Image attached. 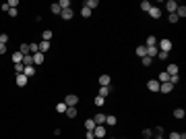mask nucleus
<instances>
[{
  "mask_svg": "<svg viewBox=\"0 0 186 139\" xmlns=\"http://www.w3.org/2000/svg\"><path fill=\"white\" fill-rule=\"evenodd\" d=\"M93 123H95V125H103V123H105V114L97 112L95 116H93Z\"/></svg>",
  "mask_w": 186,
  "mask_h": 139,
  "instance_id": "f8f14e48",
  "label": "nucleus"
},
{
  "mask_svg": "<svg viewBox=\"0 0 186 139\" xmlns=\"http://www.w3.org/2000/svg\"><path fill=\"white\" fill-rule=\"evenodd\" d=\"M153 4L151 2H149V0H143V2H141V11H145V13H149V8H151Z\"/></svg>",
  "mask_w": 186,
  "mask_h": 139,
  "instance_id": "393cba45",
  "label": "nucleus"
},
{
  "mask_svg": "<svg viewBox=\"0 0 186 139\" xmlns=\"http://www.w3.org/2000/svg\"><path fill=\"white\" fill-rule=\"evenodd\" d=\"M23 71H25V67H23V63L14 64V73H17V75H21V73H23Z\"/></svg>",
  "mask_w": 186,
  "mask_h": 139,
  "instance_id": "c9c22d12",
  "label": "nucleus"
},
{
  "mask_svg": "<svg viewBox=\"0 0 186 139\" xmlns=\"http://www.w3.org/2000/svg\"><path fill=\"white\" fill-rule=\"evenodd\" d=\"M66 108H68V106L64 104V102H60V104H56V112H60V114H64V112H66Z\"/></svg>",
  "mask_w": 186,
  "mask_h": 139,
  "instance_id": "cd10ccee",
  "label": "nucleus"
},
{
  "mask_svg": "<svg viewBox=\"0 0 186 139\" xmlns=\"http://www.w3.org/2000/svg\"><path fill=\"white\" fill-rule=\"evenodd\" d=\"M151 46H157V37H155V35H149V37H147L145 48H151Z\"/></svg>",
  "mask_w": 186,
  "mask_h": 139,
  "instance_id": "2eb2a0df",
  "label": "nucleus"
},
{
  "mask_svg": "<svg viewBox=\"0 0 186 139\" xmlns=\"http://www.w3.org/2000/svg\"><path fill=\"white\" fill-rule=\"evenodd\" d=\"M105 123H108L110 127H114L116 125V116H105Z\"/></svg>",
  "mask_w": 186,
  "mask_h": 139,
  "instance_id": "4c0bfd02",
  "label": "nucleus"
},
{
  "mask_svg": "<svg viewBox=\"0 0 186 139\" xmlns=\"http://www.w3.org/2000/svg\"><path fill=\"white\" fill-rule=\"evenodd\" d=\"M60 17L64 19V21H70V19L75 17V11H72V8H64V11L60 13Z\"/></svg>",
  "mask_w": 186,
  "mask_h": 139,
  "instance_id": "423d86ee",
  "label": "nucleus"
},
{
  "mask_svg": "<svg viewBox=\"0 0 186 139\" xmlns=\"http://www.w3.org/2000/svg\"><path fill=\"white\" fill-rule=\"evenodd\" d=\"M93 102H95V106H103L105 98H101V96H95V100H93Z\"/></svg>",
  "mask_w": 186,
  "mask_h": 139,
  "instance_id": "e433bc0d",
  "label": "nucleus"
},
{
  "mask_svg": "<svg viewBox=\"0 0 186 139\" xmlns=\"http://www.w3.org/2000/svg\"><path fill=\"white\" fill-rule=\"evenodd\" d=\"M64 104H66V106H76V104H79V96L68 93V96H66V100H64Z\"/></svg>",
  "mask_w": 186,
  "mask_h": 139,
  "instance_id": "7ed1b4c3",
  "label": "nucleus"
},
{
  "mask_svg": "<svg viewBox=\"0 0 186 139\" xmlns=\"http://www.w3.org/2000/svg\"><path fill=\"white\" fill-rule=\"evenodd\" d=\"M13 63H14V64L23 63V54H21V52H14V54H13Z\"/></svg>",
  "mask_w": 186,
  "mask_h": 139,
  "instance_id": "bb28decb",
  "label": "nucleus"
},
{
  "mask_svg": "<svg viewBox=\"0 0 186 139\" xmlns=\"http://www.w3.org/2000/svg\"><path fill=\"white\" fill-rule=\"evenodd\" d=\"M83 7H87L89 11H93V8H97V7H99V0H87V2H85Z\"/></svg>",
  "mask_w": 186,
  "mask_h": 139,
  "instance_id": "ddd939ff",
  "label": "nucleus"
},
{
  "mask_svg": "<svg viewBox=\"0 0 186 139\" xmlns=\"http://www.w3.org/2000/svg\"><path fill=\"white\" fill-rule=\"evenodd\" d=\"M48 50H50V42H43V40H41V42H39V52H41V54H46Z\"/></svg>",
  "mask_w": 186,
  "mask_h": 139,
  "instance_id": "6ab92c4d",
  "label": "nucleus"
},
{
  "mask_svg": "<svg viewBox=\"0 0 186 139\" xmlns=\"http://www.w3.org/2000/svg\"><path fill=\"white\" fill-rule=\"evenodd\" d=\"M43 60H46V54H41V52L33 54V64H43Z\"/></svg>",
  "mask_w": 186,
  "mask_h": 139,
  "instance_id": "6e6552de",
  "label": "nucleus"
},
{
  "mask_svg": "<svg viewBox=\"0 0 186 139\" xmlns=\"http://www.w3.org/2000/svg\"><path fill=\"white\" fill-rule=\"evenodd\" d=\"M167 139H182V135H180L178 131H172V133H170V137H167Z\"/></svg>",
  "mask_w": 186,
  "mask_h": 139,
  "instance_id": "58836bf2",
  "label": "nucleus"
},
{
  "mask_svg": "<svg viewBox=\"0 0 186 139\" xmlns=\"http://www.w3.org/2000/svg\"><path fill=\"white\" fill-rule=\"evenodd\" d=\"M27 79H29V77H25L23 73L17 75V85H19V87H25V85H27Z\"/></svg>",
  "mask_w": 186,
  "mask_h": 139,
  "instance_id": "9b49d317",
  "label": "nucleus"
},
{
  "mask_svg": "<svg viewBox=\"0 0 186 139\" xmlns=\"http://www.w3.org/2000/svg\"><path fill=\"white\" fill-rule=\"evenodd\" d=\"M157 58L159 60H165V58H170V54L167 52H157Z\"/></svg>",
  "mask_w": 186,
  "mask_h": 139,
  "instance_id": "a19ab883",
  "label": "nucleus"
},
{
  "mask_svg": "<svg viewBox=\"0 0 186 139\" xmlns=\"http://www.w3.org/2000/svg\"><path fill=\"white\" fill-rule=\"evenodd\" d=\"M186 116V112H184V108H176V110H174V118H184Z\"/></svg>",
  "mask_w": 186,
  "mask_h": 139,
  "instance_id": "a211bd4d",
  "label": "nucleus"
},
{
  "mask_svg": "<svg viewBox=\"0 0 186 139\" xmlns=\"http://www.w3.org/2000/svg\"><path fill=\"white\" fill-rule=\"evenodd\" d=\"M50 11H52V13H54V15H60V13H62V8L58 7V2H54V4L50 7Z\"/></svg>",
  "mask_w": 186,
  "mask_h": 139,
  "instance_id": "2f4dec72",
  "label": "nucleus"
},
{
  "mask_svg": "<svg viewBox=\"0 0 186 139\" xmlns=\"http://www.w3.org/2000/svg\"><path fill=\"white\" fill-rule=\"evenodd\" d=\"M167 21H170V23H178L180 19H178V17H176V13H172V15H170V17H167Z\"/></svg>",
  "mask_w": 186,
  "mask_h": 139,
  "instance_id": "ea45409f",
  "label": "nucleus"
},
{
  "mask_svg": "<svg viewBox=\"0 0 186 139\" xmlns=\"http://www.w3.org/2000/svg\"><path fill=\"white\" fill-rule=\"evenodd\" d=\"M147 87H149V91H159V81L157 79H149Z\"/></svg>",
  "mask_w": 186,
  "mask_h": 139,
  "instance_id": "1a4fd4ad",
  "label": "nucleus"
},
{
  "mask_svg": "<svg viewBox=\"0 0 186 139\" xmlns=\"http://www.w3.org/2000/svg\"><path fill=\"white\" fill-rule=\"evenodd\" d=\"M159 91L161 93H170V91H174V85L172 83H159Z\"/></svg>",
  "mask_w": 186,
  "mask_h": 139,
  "instance_id": "0eeeda50",
  "label": "nucleus"
},
{
  "mask_svg": "<svg viewBox=\"0 0 186 139\" xmlns=\"http://www.w3.org/2000/svg\"><path fill=\"white\" fill-rule=\"evenodd\" d=\"M176 17H178V19H184L186 17V7H180L178 4V8H176Z\"/></svg>",
  "mask_w": 186,
  "mask_h": 139,
  "instance_id": "dca6fc26",
  "label": "nucleus"
},
{
  "mask_svg": "<svg viewBox=\"0 0 186 139\" xmlns=\"http://www.w3.org/2000/svg\"><path fill=\"white\" fill-rule=\"evenodd\" d=\"M155 139H163V137H155Z\"/></svg>",
  "mask_w": 186,
  "mask_h": 139,
  "instance_id": "8fccbe9b",
  "label": "nucleus"
},
{
  "mask_svg": "<svg viewBox=\"0 0 186 139\" xmlns=\"http://www.w3.org/2000/svg\"><path fill=\"white\" fill-rule=\"evenodd\" d=\"M149 15H151L153 19H159V17H161V8L159 7H151L149 8Z\"/></svg>",
  "mask_w": 186,
  "mask_h": 139,
  "instance_id": "9d476101",
  "label": "nucleus"
},
{
  "mask_svg": "<svg viewBox=\"0 0 186 139\" xmlns=\"http://www.w3.org/2000/svg\"><path fill=\"white\" fill-rule=\"evenodd\" d=\"M8 7H10V8H17V7H19V2H17V0H10V2H8Z\"/></svg>",
  "mask_w": 186,
  "mask_h": 139,
  "instance_id": "49530a36",
  "label": "nucleus"
},
{
  "mask_svg": "<svg viewBox=\"0 0 186 139\" xmlns=\"http://www.w3.org/2000/svg\"><path fill=\"white\" fill-rule=\"evenodd\" d=\"M176 8H178V2H176V0H167V2H165V11L170 15L176 13Z\"/></svg>",
  "mask_w": 186,
  "mask_h": 139,
  "instance_id": "39448f33",
  "label": "nucleus"
},
{
  "mask_svg": "<svg viewBox=\"0 0 186 139\" xmlns=\"http://www.w3.org/2000/svg\"><path fill=\"white\" fill-rule=\"evenodd\" d=\"M137 54L141 56V58H143V56H147V48H145V46H137Z\"/></svg>",
  "mask_w": 186,
  "mask_h": 139,
  "instance_id": "473e14b6",
  "label": "nucleus"
},
{
  "mask_svg": "<svg viewBox=\"0 0 186 139\" xmlns=\"http://www.w3.org/2000/svg\"><path fill=\"white\" fill-rule=\"evenodd\" d=\"M6 52V44H0V54H4Z\"/></svg>",
  "mask_w": 186,
  "mask_h": 139,
  "instance_id": "09e8293b",
  "label": "nucleus"
},
{
  "mask_svg": "<svg viewBox=\"0 0 186 139\" xmlns=\"http://www.w3.org/2000/svg\"><path fill=\"white\" fill-rule=\"evenodd\" d=\"M0 8H2L4 13H8V11H10V7H8V2H6V4H2V7H0Z\"/></svg>",
  "mask_w": 186,
  "mask_h": 139,
  "instance_id": "de8ad7c7",
  "label": "nucleus"
},
{
  "mask_svg": "<svg viewBox=\"0 0 186 139\" xmlns=\"http://www.w3.org/2000/svg\"><path fill=\"white\" fill-rule=\"evenodd\" d=\"M23 75H25V77H33V75H35V67H25Z\"/></svg>",
  "mask_w": 186,
  "mask_h": 139,
  "instance_id": "b1692460",
  "label": "nucleus"
},
{
  "mask_svg": "<svg viewBox=\"0 0 186 139\" xmlns=\"http://www.w3.org/2000/svg\"><path fill=\"white\" fill-rule=\"evenodd\" d=\"M141 60H143V67H151V63H153V58H149V56H143Z\"/></svg>",
  "mask_w": 186,
  "mask_h": 139,
  "instance_id": "f704fd0d",
  "label": "nucleus"
},
{
  "mask_svg": "<svg viewBox=\"0 0 186 139\" xmlns=\"http://www.w3.org/2000/svg\"><path fill=\"white\" fill-rule=\"evenodd\" d=\"M21 54L23 56H27V54H31V52H29V44H21V50H19Z\"/></svg>",
  "mask_w": 186,
  "mask_h": 139,
  "instance_id": "c756f323",
  "label": "nucleus"
},
{
  "mask_svg": "<svg viewBox=\"0 0 186 139\" xmlns=\"http://www.w3.org/2000/svg\"><path fill=\"white\" fill-rule=\"evenodd\" d=\"M93 135H95V139H103L105 135H108V129L103 125H97L95 129H93Z\"/></svg>",
  "mask_w": 186,
  "mask_h": 139,
  "instance_id": "f03ea898",
  "label": "nucleus"
},
{
  "mask_svg": "<svg viewBox=\"0 0 186 139\" xmlns=\"http://www.w3.org/2000/svg\"><path fill=\"white\" fill-rule=\"evenodd\" d=\"M58 7H60L62 11H64V8H70V0H60V2H58Z\"/></svg>",
  "mask_w": 186,
  "mask_h": 139,
  "instance_id": "72a5a7b5",
  "label": "nucleus"
},
{
  "mask_svg": "<svg viewBox=\"0 0 186 139\" xmlns=\"http://www.w3.org/2000/svg\"><path fill=\"white\" fill-rule=\"evenodd\" d=\"M8 15H10V17H17V15H19V8H10Z\"/></svg>",
  "mask_w": 186,
  "mask_h": 139,
  "instance_id": "37998d69",
  "label": "nucleus"
},
{
  "mask_svg": "<svg viewBox=\"0 0 186 139\" xmlns=\"http://www.w3.org/2000/svg\"><path fill=\"white\" fill-rule=\"evenodd\" d=\"M157 52H159V48H157V46H151V48H147V56H149V58L157 56Z\"/></svg>",
  "mask_w": 186,
  "mask_h": 139,
  "instance_id": "aec40b11",
  "label": "nucleus"
},
{
  "mask_svg": "<svg viewBox=\"0 0 186 139\" xmlns=\"http://www.w3.org/2000/svg\"><path fill=\"white\" fill-rule=\"evenodd\" d=\"M95 123H93V118H87V120H85V129H87V131H93V129H95Z\"/></svg>",
  "mask_w": 186,
  "mask_h": 139,
  "instance_id": "4be33fe9",
  "label": "nucleus"
},
{
  "mask_svg": "<svg viewBox=\"0 0 186 139\" xmlns=\"http://www.w3.org/2000/svg\"><path fill=\"white\" fill-rule=\"evenodd\" d=\"M157 48H159V52H167V54H170V50H172V40H157Z\"/></svg>",
  "mask_w": 186,
  "mask_h": 139,
  "instance_id": "f257e3e1",
  "label": "nucleus"
},
{
  "mask_svg": "<svg viewBox=\"0 0 186 139\" xmlns=\"http://www.w3.org/2000/svg\"><path fill=\"white\" fill-rule=\"evenodd\" d=\"M8 42V35L6 33H0V44H6Z\"/></svg>",
  "mask_w": 186,
  "mask_h": 139,
  "instance_id": "79ce46f5",
  "label": "nucleus"
},
{
  "mask_svg": "<svg viewBox=\"0 0 186 139\" xmlns=\"http://www.w3.org/2000/svg\"><path fill=\"white\" fill-rule=\"evenodd\" d=\"M91 13H93V11H89L87 7H83V8H81V17H83V19H89Z\"/></svg>",
  "mask_w": 186,
  "mask_h": 139,
  "instance_id": "a878e982",
  "label": "nucleus"
},
{
  "mask_svg": "<svg viewBox=\"0 0 186 139\" xmlns=\"http://www.w3.org/2000/svg\"><path fill=\"white\" fill-rule=\"evenodd\" d=\"M97 96L108 98V96H110V87H99V93H97Z\"/></svg>",
  "mask_w": 186,
  "mask_h": 139,
  "instance_id": "7c9ffc66",
  "label": "nucleus"
},
{
  "mask_svg": "<svg viewBox=\"0 0 186 139\" xmlns=\"http://www.w3.org/2000/svg\"><path fill=\"white\" fill-rule=\"evenodd\" d=\"M41 40H43V42H50V40H52V31H50V29H46V31L41 33Z\"/></svg>",
  "mask_w": 186,
  "mask_h": 139,
  "instance_id": "c85d7f7f",
  "label": "nucleus"
},
{
  "mask_svg": "<svg viewBox=\"0 0 186 139\" xmlns=\"http://www.w3.org/2000/svg\"><path fill=\"white\" fill-rule=\"evenodd\" d=\"M112 139H116V137H112Z\"/></svg>",
  "mask_w": 186,
  "mask_h": 139,
  "instance_id": "3c124183",
  "label": "nucleus"
},
{
  "mask_svg": "<svg viewBox=\"0 0 186 139\" xmlns=\"http://www.w3.org/2000/svg\"><path fill=\"white\" fill-rule=\"evenodd\" d=\"M165 73H167V75H178V64H170Z\"/></svg>",
  "mask_w": 186,
  "mask_h": 139,
  "instance_id": "5701e85b",
  "label": "nucleus"
},
{
  "mask_svg": "<svg viewBox=\"0 0 186 139\" xmlns=\"http://www.w3.org/2000/svg\"><path fill=\"white\" fill-rule=\"evenodd\" d=\"M23 67H33V54L23 56Z\"/></svg>",
  "mask_w": 186,
  "mask_h": 139,
  "instance_id": "4468645a",
  "label": "nucleus"
},
{
  "mask_svg": "<svg viewBox=\"0 0 186 139\" xmlns=\"http://www.w3.org/2000/svg\"><path fill=\"white\" fill-rule=\"evenodd\" d=\"M66 116H68V118H75L76 116V106H68V108H66Z\"/></svg>",
  "mask_w": 186,
  "mask_h": 139,
  "instance_id": "412c9836",
  "label": "nucleus"
},
{
  "mask_svg": "<svg viewBox=\"0 0 186 139\" xmlns=\"http://www.w3.org/2000/svg\"><path fill=\"white\" fill-rule=\"evenodd\" d=\"M85 139H95V135H93V131H87V133H85Z\"/></svg>",
  "mask_w": 186,
  "mask_h": 139,
  "instance_id": "a18cd8bd",
  "label": "nucleus"
},
{
  "mask_svg": "<svg viewBox=\"0 0 186 139\" xmlns=\"http://www.w3.org/2000/svg\"><path fill=\"white\" fill-rule=\"evenodd\" d=\"M110 81H112V77L108 75V73L99 75V85H101V87H110Z\"/></svg>",
  "mask_w": 186,
  "mask_h": 139,
  "instance_id": "20e7f679",
  "label": "nucleus"
},
{
  "mask_svg": "<svg viewBox=\"0 0 186 139\" xmlns=\"http://www.w3.org/2000/svg\"><path fill=\"white\" fill-rule=\"evenodd\" d=\"M151 135H153L151 129H145V131H143V137H151Z\"/></svg>",
  "mask_w": 186,
  "mask_h": 139,
  "instance_id": "c03bdc74",
  "label": "nucleus"
},
{
  "mask_svg": "<svg viewBox=\"0 0 186 139\" xmlns=\"http://www.w3.org/2000/svg\"><path fill=\"white\" fill-rule=\"evenodd\" d=\"M157 81H159V83H167V81H170V75L163 71V73H159V75H157Z\"/></svg>",
  "mask_w": 186,
  "mask_h": 139,
  "instance_id": "f3484780",
  "label": "nucleus"
}]
</instances>
